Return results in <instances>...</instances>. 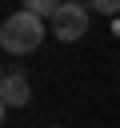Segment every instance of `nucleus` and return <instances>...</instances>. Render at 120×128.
I'll return each mask as SVG.
<instances>
[{"instance_id": "nucleus-1", "label": "nucleus", "mask_w": 120, "mask_h": 128, "mask_svg": "<svg viewBox=\"0 0 120 128\" xmlns=\"http://www.w3.org/2000/svg\"><path fill=\"white\" fill-rule=\"evenodd\" d=\"M44 20L40 16H32V12H12L4 24H0V48L8 52V56H28V52H36L40 48V40H44Z\"/></svg>"}, {"instance_id": "nucleus-2", "label": "nucleus", "mask_w": 120, "mask_h": 128, "mask_svg": "<svg viewBox=\"0 0 120 128\" xmlns=\"http://www.w3.org/2000/svg\"><path fill=\"white\" fill-rule=\"evenodd\" d=\"M84 32H88V8H84V4H76V0L60 4V8H56V16H52V36H56V40H64V44H72V40H80Z\"/></svg>"}, {"instance_id": "nucleus-3", "label": "nucleus", "mask_w": 120, "mask_h": 128, "mask_svg": "<svg viewBox=\"0 0 120 128\" xmlns=\"http://www.w3.org/2000/svg\"><path fill=\"white\" fill-rule=\"evenodd\" d=\"M0 100H4V108H24V104L32 100V84H28V76H24L20 68H8V72H4V80H0Z\"/></svg>"}, {"instance_id": "nucleus-4", "label": "nucleus", "mask_w": 120, "mask_h": 128, "mask_svg": "<svg viewBox=\"0 0 120 128\" xmlns=\"http://www.w3.org/2000/svg\"><path fill=\"white\" fill-rule=\"evenodd\" d=\"M56 8L60 4H52V0H24V12H32V16H56Z\"/></svg>"}, {"instance_id": "nucleus-5", "label": "nucleus", "mask_w": 120, "mask_h": 128, "mask_svg": "<svg viewBox=\"0 0 120 128\" xmlns=\"http://www.w3.org/2000/svg\"><path fill=\"white\" fill-rule=\"evenodd\" d=\"M92 8H96V12H104V16H116V20H120V0H96Z\"/></svg>"}, {"instance_id": "nucleus-6", "label": "nucleus", "mask_w": 120, "mask_h": 128, "mask_svg": "<svg viewBox=\"0 0 120 128\" xmlns=\"http://www.w3.org/2000/svg\"><path fill=\"white\" fill-rule=\"evenodd\" d=\"M112 36H116V40H120V20H112Z\"/></svg>"}, {"instance_id": "nucleus-7", "label": "nucleus", "mask_w": 120, "mask_h": 128, "mask_svg": "<svg viewBox=\"0 0 120 128\" xmlns=\"http://www.w3.org/2000/svg\"><path fill=\"white\" fill-rule=\"evenodd\" d=\"M52 128H64V124H52Z\"/></svg>"}]
</instances>
